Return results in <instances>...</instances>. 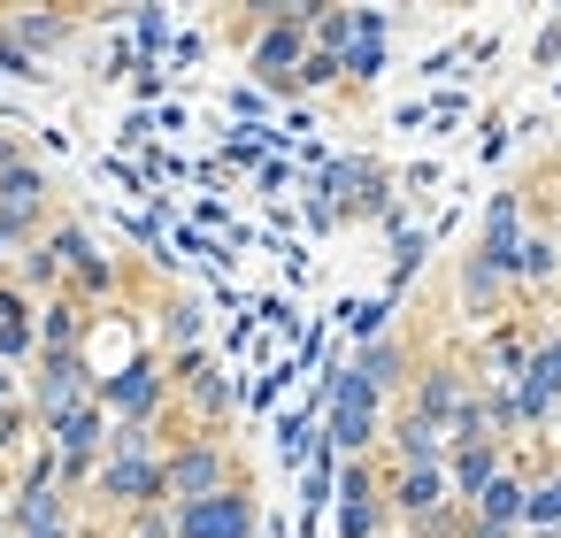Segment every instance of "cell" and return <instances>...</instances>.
<instances>
[{
  "label": "cell",
  "instance_id": "obj_1",
  "mask_svg": "<svg viewBox=\"0 0 561 538\" xmlns=\"http://www.w3.org/2000/svg\"><path fill=\"white\" fill-rule=\"evenodd\" d=\"M377 438H385V392L346 362V369L331 377V423H323V446H331L339 461H362Z\"/></svg>",
  "mask_w": 561,
  "mask_h": 538
},
{
  "label": "cell",
  "instance_id": "obj_2",
  "mask_svg": "<svg viewBox=\"0 0 561 538\" xmlns=\"http://www.w3.org/2000/svg\"><path fill=\"white\" fill-rule=\"evenodd\" d=\"M231 484H247V477H239V454H231L224 431H185V438L170 446V507L216 500V492H231Z\"/></svg>",
  "mask_w": 561,
  "mask_h": 538
},
{
  "label": "cell",
  "instance_id": "obj_3",
  "mask_svg": "<svg viewBox=\"0 0 561 538\" xmlns=\"http://www.w3.org/2000/svg\"><path fill=\"white\" fill-rule=\"evenodd\" d=\"M93 500L108 515H147L170 507V454H108L93 469Z\"/></svg>",
  "mask_w": 561,
  "mask_h": 538
},
{
  "label": "cell",
  "instance_id": "obj_4",
  "mask_svg": "<svg viewBox=\"0 0 561 538\" xmlns=\"http://www.w3.org/2000/svg\"><path fill=\"white\" fill-rule=\"evenodd\" d=\"M101 400V377L85 354H39V377H32V415L39 423H62L70 408Z\"/></svg>",
  "mask_w": 561,
  "mask_h": 538
},
{
  "label": "cell",
  "instance_id": "obj_5",
  "mask_svg": "<svg viewBox=\"0 0 561 538\" xmlns=\"http://www.w3.org/2000/svg\"><path fill=\"white\" fill-rule=\"evenodd\" d=\"M408 408L454 438V423L477 408V377H469L461 362H431V369H415V385H408Z\"/></svg>",
  "mask_w": 561,
  "mask_h": 538
},
{
  "label": "cell",
  "instance_id": "obj_6",
  "mask_svg": "<svg viewBox=\"0 0 561 538\" xmlns=\"http://www.w3.org/2000/svg\"><path fill=\"white\" fill-rule=\"evenodd\" d=\"M170 392H185L193 431H224V415H231V377H224L208 354H178V362H170Z\"/></svg>",
  "mask_w": 561,
  "mask_h": 538
},
{
  "label": "cell",
  "instance_id": "obj_7",
  "mask_svg": "<svg viewBox=\"0 0 561 538\" xmlns=\"http://www.w3.org/2000/svg\"><path fill=\"white\" fill-rule=\"evenodd\" d=\"M0 224H9L16 239H47V224H55V185H47L39 162H16L9 178H0Z\"/></svg>",
  "mask_w": 561,
  "mask_h": 538
},
{
  "label": "cell",
  "instance_id": "obj_8",
  "mask_svg": "<svg viewBox=\"0 0 561 538\" xmlns=\"http://www.w3.org/2000/svg\"><path fill=\"white\" fill-rule=\"evenodd\" d=\"M162 400H170V369H154V362H131V369L101 377V408L116 423H162Z\"/></svg>",
  "mask_w": 561,
  "mask_h": 538
},
{
  "label": "cell",
  "instance_id": "obj_9",
  "mask_svg": "<svg viewBox=\"0 0 561 538\" xmlns=\"http://www.w3.org/2000/svg\"><path fill=\"white\" fill-rule=\"evenodd\" d=\"M385 507H392V523L415 530V523H431L438 507H454V477H446V469H400V461H392V469H385Z\"/></svg>",
  "mask_w": 561,
  "mask_h": 538
},
{
  "label": "cell",
  "instance_id": "obj_10",
  "mask_svg": "<svg viewBox=\"0 0 561 538\" xmlns=\"http://www.w3.org/2000/svg\"><path fill=\"white\" fill-rule=\"evenodd\" d=\"M178 538H254V492L231 484V492H216V500L178 507Z\"/></svg>",
  "mask_w": 561,
  "mask_h": 538
},
{
  "label": "cell",
  "instance_id": "obj_11",
  "mask_svg": "<svg viewBox=\"0 0 561 538\" xmlns=\"http://www.w3.org/2000/svg\"><path fill=\"white\" fill-rule=\"evenodd\" d=\"M385 446H392L400 469H446V454H454V438H446L438 423H423L415 408H400V415L385 423Z\"/></svg>",
  "mask_w": 561,
  "mask_h": 538
},
{
  "label": "cell",
  "instance_id": "obj_12",
  "mask_svg": "<svg viewBox=\"0 0 561 538\" xmlns=\"http://www.w3.org/2000/svg\"><path fill=\"white\" fill-rule=\"evenodd\" d=\"M47 239L62 247V270H70V277H78L85 293H108V285H116V262H108V254L93 247V231H85V224L55 216V224H47Z\"/></svg>",
  "mask_w": 561,
  "mask_h": 538
},
{
  "label": "cell",
  "instance_id": "obj_13",
  "mask_svg": "<svg viewBox=\"0 0 561 538\" xmlns=\"http://www.w3.org/2000/svg\"><path fill=\"white\" fill-rule=\"evenodd\" d=\"M70 16H55V9H24V16H0V47L9 55H24V62H39V55H55V47H70Z\"/></svg>",
  "mask_w": 561,
  "mask_h": 538
},
{
  "label": "cell",
  "instance_id": "obj_14",
  "mask_svg": "<svg viewBox=\"0 0 561 538\" xmlns=\"http://www.w3.org/2000/svg\"><path fill=\"white\" fill-rule=\"evenodd\" d=\"M500 469H507V446H500V438H477V446H454V454H446V477H454V500H461V507H477Z\"/></svg>",
  "mask_w": 561,
  "mask_h": 538
},
{
  "label": "cell",
  "instance_id": "obj_15",
  "mask_svg": "<svg viewBox=\"0 0 561 538\" xmlns=\"http://www.w3.org/2000/svg\"><path fill=\"white\" fill-rule=\"evenodd\" d=\"M354 369H362V377H369L377 392H408V385H415V362H408V339H392V331H385V339H369V346L354 354Z\"/></svg>",
  "mask_w": 561,
  "mask_h": 538
},
{
  "label": "cell",
  "instance_id": "obj_16",
  "mask_svg": "<svg viewBox=\"0 0 561 538\" xmlns=\"http://www.w3.org/2000/svg\"><path fill=\"white\" fill-rule=\"evenodd\" d=\"M39 354H85V308L70 293H55L39 308Z\"/></svg>",
  "mask_w": 561,
  "mask_h": 538
},
{
  "label": "cell",
  "instance_id": "obj_17",
  "mask_svg": "<svg viewBox=\"0 0 561 538\" xmlns=\"http://www.w3.org/2000/svg\"><path fill=\"white\" fill-rule=\"evenodd\" d=\"M523 507H530V484H523L515 469H500V477L484 484V500L469 507V523H500V530H523Z\"/></svg>",
  "mask_w": 561,
  "mask_h": 538
},
{
  "label": "cell",
  "instance_id": "obj_18",
  "mask_svg": "<svg viewBox=\"0 0 561 538\" xmlns=\"http://www.w3.org/2000/svg\"><path fill=\"white\" fill-rule=\"evenodd\" d=\"M523 239H530V231H523V201H515V193H500V201L484 208V239H477V247H484V254H500V262H515V247H523Z\"/></svg>",
  "mask_w": 561,
  "mask_h": 538
},
{
  "label": "cell",
  "instance_id": "obj_19",
  "mask_svg": "<svg viewBox=\"0 0 561 538\" xmlns=\"http://www.w3.org/2000/svg\"><path fill=\"white\" fill-rule=\"evenodd\" d=\"M500 293H507V262L484 254V247H469V254H461V300H469V308H492Z\"/></svg>",
  "mask_w": 561,
  "mask_h": 538
},
{
  "label": "cell",
  "instance_id": "obj_20",
  "mask_svg": "<svg viewBox=\"0 0 561 538\" xmlns=\"http://www.w3.org/2000/svg\"><path fill=\"white\" fill-rule=\"evenodd\" d=\"M62 277H70V270H62V247H55V239H32V247L16 254V285H32V293H47V300H55V293H62Z\"/></svg>",
  "mask_w": 561,
  "mask_h": 538
},
{
  "label": "cell",
  "instance_id": "obj_21",
  "mask_svg": "<svg viewBox=\"0 0 561 538\" xmlns=\"http://www.w3.org/2000/svg\"><path fill=\"white\" fill-rule=\"evenodd\" d=\"M392 523L385 492H339V538H377Z\"/></svg>",
  "mask_w": 561,
  "mask_h": 538
},
{
  "label": "cell",
  "instance_id": "obj_22",
  "mask_svg": "<svg viewBox=\"0 0 561 538\" xmlns=\"http://www.w3.org/2000/svg\"><path fill=\"white\" fill-rule=\"evenodd\" d=\"M339 62H346L354 85H369V78L385 70V16H362V32H354V47H346Z\"/></svg>",
  "mask_w": 561,
  "mask_h": 538
},
{
  "label": "cell",
  "instance_id": "obj_23",
  "mask_svg": "<svg viewBox=\"0 0 561 538\" xmlns=\"http://www.w3.org/2000/svg\"><path fill=\"white\" fill-rule=\"evenodd\" d=\"M553 270H561V247H553L546 231H530V239L515 247V262H507V277H515V285H546Z\"/></svg>",
  "mask_w": 561,
  "mask_h": 538
},
{
  "label": "cell",
  "instance_id": "obj_24",
  "mask_svg": "<svg viewBox=\"0 0 561 538\" xmlns=\"http://www.w3.org/2000/svg\"><path fill=\"white\" fill-rule=\"evenodd\" d=\"M561 523V461L530 484V507H523V530H553Z\"/></svg>",
  "mask_w": 561,
  "mask_h": 538
},
{
  "label": "cell",
  "instance_id": "obj_25",
  "mask_svg": "<svg viewBox=\"0 0 561 538\" xmlns=\"http://www.w3.org/2000/svg\"><path fill=\"white\" fill-rule=\"evenodd\" d=\"M162 339H170V362H178V354H201V308L178 300V308L162 316Z\"/></svg>",
  "mask_w": 561,
  "mask_h": 538
},
{
  "label": "cell",
  "instance_id": "obj_26",
  "mask_svg": "<svg viewBox=\"0 0 561 538\" xmlns=\"http://www.w3.org/2000/svg\"><path fill=\"white\" fill-rule=\"evenodd\" d=\"M116 538H178V507H147V515H124Z\"/></svg>",
  "mask_w": 561,
  "mask_h": 538
},
{
  "label": "cell",
  "instance_id": "obj_27",
  "mask_svg": "<svg viewBox=\"0 0 561 538\" xmlns=\"http://www.w3.org/2000/svg\"><path fill=\"white\" fill-rule=\"evenodd\" d=\"M16 162H24V147H16V139H9V131H0V178H9V170H16Z\"/></svg>",
  "mask_w": 561,
  "mask_h": 538
},
{
  "label": "cell",
  "instance_id": "obj_28",
  "mask_svg": "<svg viewBox=\"0 0 561 538\" xmlns=\"http://www.w3.org/2000/svg\"><path fill=\"white\" fill-rule=\"evenodd\" d=\"M0 400H9V377H0Z\"/></svg>",
  "mask_w": 561,
  "mask_h": 538
},
{
  "label": "cell",
  "instance_id": "obj_29",
  "mask_svg": "<svg viewBox=\"0 0 561 538\" xmlns=\"http://www.w3.org/2000/svg\"><path fill=\"white\" fill-rule=\"evenodd\" d=\"M553 423H561V415H553Z\"/></svg>",
  "mask_w": 561,
  "mask_h": 538
}]
</instances>
